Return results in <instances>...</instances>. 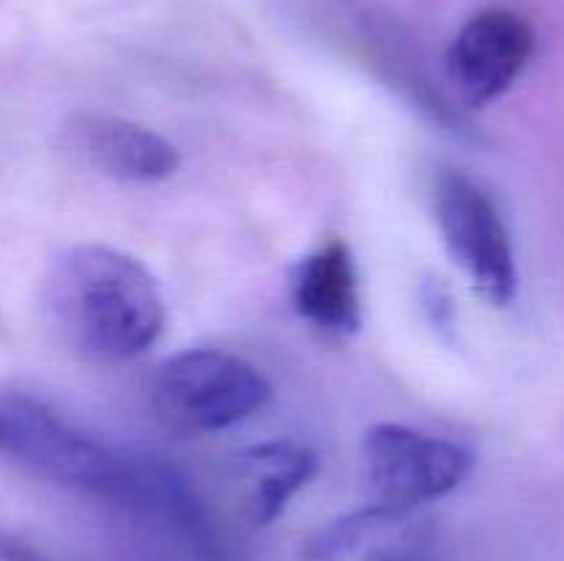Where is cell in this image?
<instances>
[{
    "label": "cell",
    "mask_w": 564,
    "mask_h": 561,
    "mask_svg": "<svg viewBox=\"0 0 564 561\" xmlns=\"http://www.w3.org/2000/svg\"><path fill=\"white\" fill-rule=\"evenodd\" d=\"M534 55V31L510 9H485L446 50V75L463 102L482 108L510 91Z\"/></svg>",
    "instance_id": "cell-6"
},
{
    "label": "cell",
    "mask_w": 564,
    "mask_h": 561,
    "mask_svg": "<svg viewBox=\"0 0 564 561\" xmlns=\"http://www.w3.org/2000/svg\"><path fill=\"white\" fill-rule=\"evenodd\" d=\"M64 146L99 174L119 182H163L176 174L180 148L138 121L108 113H77L64 124Z\"/></svg>",
    "instance_id": "cell-7"
},
{
    "label": "cell",
    "mask_w": 564,
    "mask_h": 561,
    "mask_svg": "<svg viewBox=\"0 0 564 561\" xmlns=\"http://www.w3.org/2000/svg\"><path fill=\"white\" fill-rule=\"evenodd\" d=\"M290 297L297 317L319 333L347 336L361 328V286L358 267L347 242L328 240L295 264Z\"/></svg>",
    "instance_id": "cell-8"
},
{
    "label": "cell",
    "mask_w": 564,
    "mask_h": 561,
    "mask_svg": "<svg viewBox=\"0 0 564 561\" xmlns=\"http://www.w3.org/2000/svg\"><path fill=\"white\" fill-rule=\"evenodd\" d=\"M435 220L446 251L474 289L494 306H507L518 292L516 251L494 198L460 170L435 179Z\"/></svg>",
    "instance_id": "cell-5"
},
{
    "label": "cell",
    "mask_w": 564,
    "mask_h": 561,
    "mask_svg": "<svg viewBox=\"0 0 564 561\" xmlns=\"http://www.w3.org/2000/svg\"><path fill=\"white\" fill-rule=\"evenodd\" d=\"M273 385L246 358L213 346L182 350L160 363L152 405L176 435H209L242 424L268 405Z\"/></svg>",
    "instance_id": "cell-3"
},
{
    "label": "cell",
    "mask_w": 564,
    "mask_h": 561,
    "mask_svg": "<svg viewBox=\"0 0 564 561\" xmlns=\"http://www.w3.org/2000/svg\"><path fill=\"white\" fill-rule=\"evenodd\" d=\"M372 561H433V559H430L427 542H424L419 534H405V537L394 539V542L375 550Z\"/></svg>",
    "instance_id": "cell-10"
},
{
    "label": "cell",
    "mask_w": 564,
    "mask_h": 561,
    "mask_svg": "<svg viewBox=\"0 0 564 561\" xmlns=\"http://www.w3.org/2000/svg\"><path fill=\"white\" fill-rule=\"evenodd\" d=\"M0 561H50L42 550L11 534H0Z\"/></svg>",
    "instance_id": "cell-11"
},
{
    "label": "cell",
    "mask_w": 564,
    "mask_h": 561,
    "mask_svg": "<svg viewBox=\"0 0 564 561\" xmlns=\"http://www.w3.org/2000/svg\"><path fill=\"white\" fill-rule=\"evenodd\" d=\"M317 471V451L290 438L257 443L231 460V482L240 490L242 509L253 526L279 520Z\"/></svg>",
    "instance_id": "cell-9"
},
{
    "label": "cell",
    "mask_w": 564,
    "mask_h": 561,
    "mask_svg": "<svg viewBox=\"0 0 564 561\" xmlns=\"http://www.w3.org/2000/svg\"><path fill=\"white\" fill-rule=\"evenodd\" d=\"M364 476L375 504L400 515L455 493L474 471L463 443L405 424H378L364 435Z\"/></svg>",
    "instance_id": "cell-4"
},
{
    "label": "cell",
    "mask_w": 564,
    "mask_h": 561,
    "mask_svg": "<svg viewBox=\"0 0 564 561\" xmlns=\"http://www.w3.org/2000/svg\"><path fill=\"white\" fill-rule=\"evenodd\" d=\"M44 308L61 339L94 361H130L160 339L165 302L154 275L130 253L75 245L44 278Z\"/></svg>",
    "instance_id": "cell-2"
},
{
    "label": "cell",
    "mask_w": 564,
    "mask_h": 561,
    "mask_svg": "<svg viewBox=\"0 0 564 561\" xmlns=\"http://www.w3.org/2000/svg\"><path fill=\"white\" fill-rule=\"evenodd\" d=\"M0 457L44 484L152 517L169 534L196 522L204 509L174 465L86 432L25 388H0Z\"/></svg>",
    "instance_id": "cell-1"
}]
</instances>
